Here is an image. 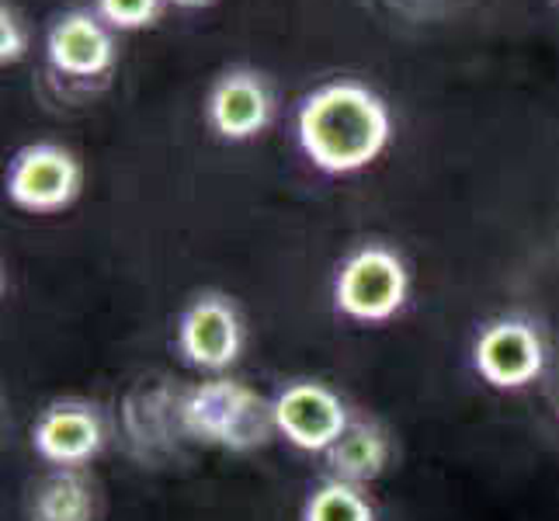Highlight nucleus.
I'll return each instance as SVG.
<instances>
[{
	"mask_svg": "<svg viewBox=\"0 0 559 521\" xmlns=\"http://www.w3.org/2000/svg\"><path fill=\"white\" fill-rule=\"evenodd\" d=\"M175 8H185V11H195V8H209V4H216V0H170Z\"/></svg>",
	"mask_w": 559,
	"mask_h": 521,
	"instance_id": "obj_17",
	"label": "nucleus"
},
{
	"mask_svg": "<svg viewBox=\"0 0 559 521\" xmlns=\"http://www.w3.org/2000/svg\"><path fill=\"white\" fill-rule=\"evenodd\" d=\"M185 390H178L167 376H143L126 390L119 407V438L132 462L143 470H160L181 459L185 431Z\"/></svg>",
	"mask_w": 559,
	"mask_h": 521,
	"instance_id": "obj_3",
	"label": "nucleus"
},
{
	"mask_svg": "<svg viewBox=\"0 0 559 521\" xmlns=\"http://www.w3.org/2000/svg\"><path fill=\"white\" fill-rule=\"evenodd\" d=\"M105 424L94 403L87 400H52L32 424V449L52 466L81 470L102 452Z\"/></svg>",
	"mask_w": 559,
	"mask_h": 521,
	"instance_id": "obj_9",
	"label": "nucleus"
},
{
	"mask_svg": "<svg viewBox=\"0 0 559 521\" xmlns=\"http://www.w3.org/2000/svg\"><path fill=\"white\" fill-rule=\"evenodd\" d=\"M411 296V272L390 247H358L334 279V306L355 323L393 320Z\"/></svg>",
	"mask_w": 559,
	"mask_h": 521,
	"instance_id": "obj_4",
	"label": "nucleus"
},
{
	"mask_svg": "<svg viewBox=\"0 0 559 521\" xmlns=\"http://www.w3.org/2000/svg\"><path fill=\"white\" fill-rule=\"evenodd\" d=\"M302 521H376V511L361 487L344 484V479H326L306 497Z\"/></svg>",
	"mask_w": 559,
	"mask_h": 521,
	"instance_id": "obj_14",
	"label": "nucleus"
},
{
	"mask_svg": "<svg viewBox=\"0 0 559 521\" xmlns=\"http://www.w3.org/2000/svg\"><path fill=\"white\" fill-rule=\"evenodd\" d=\"M32 521H94V484L84 470L56 466L28 497Z\"/></svg>",
	"mask_w": 559,
	"mask_h": 521,
	"instance_id": "obj_13",
	"label": "nucleus"
},
{
	"mask_svg": "<svg viewBox=\"0 0 559 521\" xmlns=\"http://www.w3.org/2000/svg\"><path fill=\"white\" fill-rule=\"evenodd\" d=\"M473 365L493 390H525L546 369V344L522 317H500L479 331Z\"/></svg>",
	"mask_w": 559,
	"mask_h": 521,
	"instance_id": "obj_7",
	"label": "nucleus"
},
{
	"mask_svg": "<svg viewBox=\"0 0 559 521\" xmlns=\"http://www.w3.org/2000/svg\"><path fill=\"white\" fill-rule=\"evenodd\" d=\"M28 52V32L14 8H0V60L17 63Z\"/></svg>",
	"mask_w": 559,
	"mask_h": 521,
	"instance_id": "obj_16",
	"label": "nucleus"
},
{
	"mask_svg": "<svg viewBox=\"0 0 559 521\" xmlns=\"http://www.w3.org/2000/svg\"><path fill=\"white\" fill-rule=\"evenodd\" d=\"M296 126L302 153L323 174L365 170L393 137L390 108L358 81H334L306 94Z\"/></svg>",
	"mask_w": 559,
	"mask_h": 521,
	"instance_id": "obj_1",
	"label": "nucleus"
},
{
	"mask_svg": "<svg viewBox=\"0 0 559 521\" xmlns=\"http://www.w3.org/2000/svg\"><path fill=\"white\" fill-rule=\"evenodd\" d=\"M390 455H393L390 435H385L382 424L369 417H352L348 428L341 431V438L323 452L331 479H344V484H355V487L379 479L385 466H390Z\"/></svg>",
	"mask_w": 559,
	"mask_h": 521,
	"instance_id": "obj_12",
	"label": "nucleus"
},
{
	"mask_svg": "<svg viewBox=\"0 0 559 521\" xmlns=\"http://www.w3.org/2000/svg\"><path fill=\"white\" fill-rule=\"evenodd\" d=\"M178 347L195 369H229L243 352V320L237 306L219 293L195 296L178 320Z\"/></svg>",
	"mask_w": 559,
	"mask_h": 521,
	"instance_id": "obj_8",
	"label": "nucleus"
},
{
	"mask_svg": "<svg viewBox=\"0 0 559 521\" xmlns=\"http://www.w3.org/2000/svg\"><path fill=\"white\" fill-rule=\"evenodd\" d=\"M181 414L191 441L223 452H254L278 435L272 400L229 376L188 386Z\"/></svg>",
	"mask_w": 559,
	"mask_h": 521,
	"instance_id": "obj_2",
	"label": "nucleus"
},
{
	"mask_svg": "<svg viewBox=\"0 0 559 521\" xmlns=\"http://www.w3.org/2000/svg\"><path fill=\"white\" fill-rule=\"evenodd\" d=\"M84 170L70 150L32 143L8 167V199L25 212H60L81 196Z\"/></svg>",
	"mask_w": 559,
	"mask_h": 521,
	"instance_id": "obj_5",
	"label": "nucleus"
},
{
	"mask_svg": "<svg viewBox=\"0 0 559 521\" xmlns=\"http://www.w3.org/2000/svg\"><path fill=\"white\" fill-rule=\"evenodd\" d=\"M552 4H559V0H552Z\"/></svg>",
	"mask_w": 559,
	"mask_h": 521,
	"instance_id": "obj_18",
	"label": "nucleus"
},
{
	"mask_svg": "<svg viewBox=\"0 0 559 521\" xmlns=\"http://www.w3.org/2000/svg\"><path fill=\"white\" fill-rule=\"evenodd\" d=\"M164 0H98V14L122 32L150 28L160 17Z\"/></svg>",
	"mask_w": 559,
	"mask_h": 521,
	"instance_id": "obj_15",
	"label": "nucleus"
},
{
	"mask_svg": "<svg viewBox=\"0 0 559 521\" xmlns=\"http://www.w3.org/2000/svg\"><path fill=\"white\" fill-rule=\"evenodd\" d=\"M278 435L299 452H326L348 428V407L331 386L313 379H296L282 386L272 400Z\"/></svg>",
	"mask_w": 559,
	"mask_h": 521,
	"instance_id": "obj_6",
	"label": "nucleus"
},
{
	"mask_svg": "<svg viewBox=\"0 0 559 521\" xmlns=\"http://www.w3.org/2000/svg\"><path fill=\"white\" fill-rule=\"evenodd\" d=\"M49 63L73 81H91L102 76L115 63V43L108 28L91 11H67L56 17L46 38Z\"/></svg>",
	"mask_w": 559,
	"mask_h": 521,
	"instance_id": "obj_11",
	"label": "nucleus"
},
{
	"mask_svg": "<svg viewBox=\"0 0 559 521\" xmlns=\"http://www.w3.org/2000/svg\"><path fill=\"white\" fill-rule=\"evenodd\" d=\"M205 115L223 140H254L272 122V91L254 70H226L209 91Z\"/></svg>",
	"mask_w": 559,
	"mask_h": 521,
	"instance_id": "obj_10",
	"label": "nucleus"
}]
</instances>
